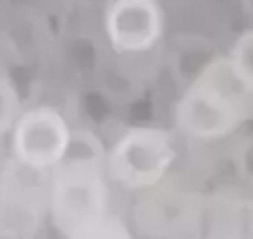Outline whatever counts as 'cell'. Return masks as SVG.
<instances>
[{"mask_svg":"<svg viewBox=\"0 0 253 239\" xmlns=\"http://www.w3.org/2000/svg\"><path fill=\"white\" fill-rule=\"evenodd\" d=\"M47 222L67 239L132 238V229L111 207L106 160L65 157L53 169Z\"/></svg>","mask_w":253,"mask_h":239,"instance_id":"6da1fadb","label":"cell"},{"mask_svg":"<svg viewBox=\"0 0 253 239\" xmlns=\"http://www.w3.org/2000/svg\"><path fill=\"white\" fill-rule=\"evenodd\" d=\"M252 100V93L234 78L227 56H214L174 102V127L201 143L225 139L248 121Z\"/></svg>","mask_w":253,"mask_h":239,"instance_id":"7a4b0ae2","label":"cell"},{"mask_svg":"<svg viewBox=\"0 0 253 239\" xmlns=\"http://www.w3.org/2000/svg\"><path fill=\"white\" fill-rule=\"evenodd\" d=\"M178 159L170 132L153 125L123 130L107 148L106 172L111 183L125 192H144L166 181Z\"/></svg>","mask_w":253,"mask_h":239,"instance_id":"3957f363","label":"cell"},{"mask_svg":"<svg viewBox=\"0 0 253 239\" xmlns=\"http://www.w3.org/2000/svg\"><path fill=\"white\" fill-rule=\"evenodd\" d=\"M51 171L7 159L0 165V238L30 239L47 222Z\"/></svg>","mask_w":253,"mask_h":239,"instance_id":"277c9868","label":"cell"},{"mask_svg":"<svg viewBox=\"0 0 253 239\" xmlns=\"http://www.w3.org/2000/svg\"><path fill=\"white\" fill-rule=\"evenodd\" d=\"M71 139L67 116L51 104H36L16 118L7 136L9 157L28 167L53 171L67 155Z\"/></svg>","mask_w":253,"mask_h":239,"instance_id":"5b68a950","label":"cell"},{"mask_svg":"<svg viewBox=\"0 0 253 239\" xmlns=\"http://www.w3.org/2000/svg\"><path fill=\"white\" fill-rule=\"evenodd\" d=\"M104 36L113 53H150L166 36V11L160 0H104Z\"/></svg>","mask_w":253,"mask_h":239,"instance_id":"8992f818","label":"cell"},{"mask_svg":"<svg viewBox=\"0 0 253 239\" xmlns=\"http://www.w3.org/2000/svg\"><path fill=\"white\" fill-rule=\"evenodd\" d=\"M202 197L169 183L139 192L134 206L135 229L150 238L201 234Z\"/></svg>","mask_w":253,"mask_h":239,"instance_id":"52a82bcc","label":"cell"},{"mask_svg":"<svg viewBox=\"0 0 253 239\" xmlns=\"http://www.w3.org/2000/svg\"><path fill=\"white\" fill-rule=\"evenodd\" d=\"M201 234L210 238H253V199L232 190L204 196Z\"/></svg>","mask_w":253,"mask_h":239,"instance_id":"ba28073f","label":"cell"},{"mask_svg":"<svg viewBox=\"0 0 253 239\" xmlns=\"http://www.w3.org/2000/svg\"><path fill=\"white\" fill-rule=\"evenodd\" d=\"M225 56L234 78L253 95V28H246L236 37Z\"/></svg>","mask_w":253,"mask_h":239,"instance_id":"9c48e42d","label":"cell"},{"mask_svg":"<svg viewBox=\"0 0 253 239\" xmlns=\"http://www.w3.org/2000/svg\"><path fill=\"white\" fill-rule=\"evenodd\" d=\"M23 97L20 88L7 76H0V139L7 137L16 118L23 111Z\"/></svg>","mask_w":253,"mask_h":239,"instance_id":"30bf717a","label":"cell"},{"mask_svg":"<svg viewBox=\"0 0 253 239\" xmlns=\"http://www.w3.org/2000/svg\"><path fill=\"white\" fill-rule=\"evenodd\" d=\"M232 160L236 172L241 176V179L253 185V132L237 141Z\"/></svg>","mask_w":253,"mask_h":239,"instance_id":"8fae6325","label":"cell"},{"mask_svg":"<svg viewBox=\"0 0 253 239\" xmlns=\"http://www.w3.org/2000/svg\"><path fill=\"white\" fill-rule=\"evenodd\" d=\"M5 74V69H4V62H2V56H0V76H4Z\"/></svg>","mask_w":253,"mask_h":239,"instance_id":"7c38bea8","label":"cell"},{"mask_svg":"<svg viewBox=\"0 0 253 239\" xmlns=\"http://www.w3.org/2000/svg\"><path fill=\"white\" fill-rule=\"evenodd\" d=\"M65 2H86V0H65Z\"/></svg>","mask_w":253,"mask_h":239,"instance_id":"4fadbf2b","label":"cell"}]
</instances>
